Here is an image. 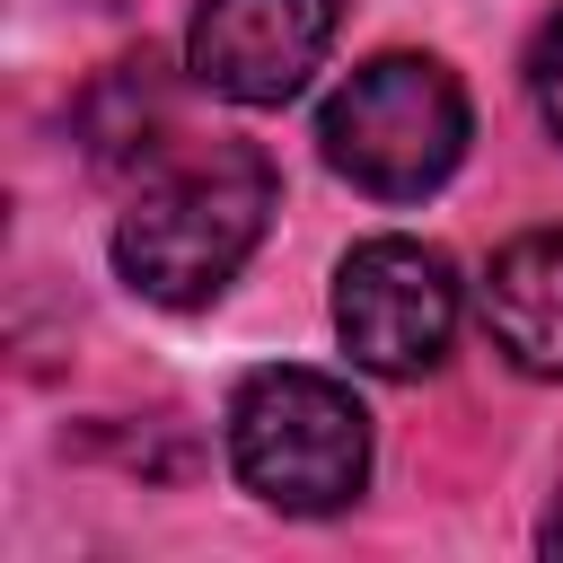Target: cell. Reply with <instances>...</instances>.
Returning <instances> with one entry per match:
<instances>
[{
    "label": "cell",
    "instance_id": "8992f818",
    "mask_svg": "<svg viewBox=\"0 0 563 563\" xmlns=\"http://www.w3.org/2000/svg\"><path fill=\"white\" fill-rule=\"evenodd\" d=\"M484 325L528 378H563V229H528L493 255Z\"/></svg>",
    "mask_w": 563,
    "mask_h": 563
},
{
    "label": "cell",
    "instance_id": "52a82bcc",
    "mask_svg": "<svg viewBox=\"0 0 563 563\" xmlns=\"http://www.w3.org/2000/svg\"><path fill=\"white\" fill-rule=\"evenodd\" d=\"M79 141L97 167H158L176 150V97H167V70L150 53L114 62L88 97H79Z\"/></svg>",
    "mask_w": 563,
    "mask_h": 563
},
{
    "label": "cell",
    "instance_id": "ba28073f",
    "mask_svg": "<svg viewBox=\"0 0 563 563\" xmlns=\"http://www.w3.org/2000/svg\"><path fill=\"white\" fill-rule=\"evenodd\" d=\"M528 97H537V123L563 141V18H545L528 44Z\"/></svg>",
    "mask_w": 563,
    "mask_h": 563
},
{
    "label": "cell",
    "instance_id": "6da1fadb",
    "mask_svg": "<svg viewBox=\"0 0 563 563\" xmlns=\"http://www.w3.org/2000/svg\"><path fill=\"white\" fill-rule=\"evenodd\" d=\"M273 220V158L246 141L167 150L114 220V273L150 308H211Z\"/></svg>",
    "mask_w": 563,
    "mask_h": 563
},
{
    "label": "cell",
    "instance_id": "5b68a950",
    "mask_svg": "<svg viewBox=\"0 0 563 563\" xmlns=\"http://www.w3.org/2000/svg\"><path fill=\"white\" fill-rule=\"evenodd\" d=\"M343 26V0H202L185 26V70L229 106H282L308 88Z\"/></svg>",
    "mask_w": 563,
    "mask_h": 563
},
{
    "label": "cell",
    "instance_id": "3957f363",
    "mask_svg": "<svg viewBox=\"0 0 563 563\" xmlns=\"http://www.w3.org/2000/svg\"><path fill=\"white\" fill-rule=\"evenodd\" d=\"M229 466L290 519L352 510L369 484V413L325 369H255L229 396Z\"/></svg>",
    "mask_w": 563,
    "mask_h": 563
},
{
    "label": "cell",
    "instance_id": "9c48e42d",
    "mask_svg": "<svg viewBox=\"0 0 563 563\" xmlns=\"http://www.w3.org/2000/svg\"><path fill=\"white\" fill-rule=\"evenodd\" d=\"M537 537H545V554H563V501L545 510V528H537Z\"/></svg>",
    "mask_w": 563,
    "mask_h": 563
},
{
    "label": "cell",
    "instance_id": "277c9868",
    "mask_svg": "<svg viewBox=\"0 0 563 563\" xmlns=\"http://www.w3.org/2000/svg\"><path fill=\"white\" fill-rule=\"evenodd\" d=\"M334 334L361 369L378 378H422L440 369L457 334V273L422 238H361L334 273Z\"/></svg>",
    "mask_w": 563,
    "mask_h": 563
},
{
    "label": "cell",
    "instance_id": "7a4b0ae2",
    "mask_svg": "<svg viewBox=\"0 0 563 563\" xmlns=\"http://www.w3.org/2000/svg\"><path fill=\"white\" fill-rule=\"evenodd\" d=\"M317 150L369 202H422L466 158V88L431 53H378L325 97Z\"/></svg>",
    "mask_w": 563,
    "mask_h": 563
}]
</instances>
